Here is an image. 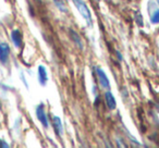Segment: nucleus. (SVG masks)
I'll return each mask as SVG.
<instances>
[{"label":"nucleus","instance_id":"1","mask_svg":"<svg viewBox=\"0 0 159 148\" xmlns=\"http://www.w3.org/2000/svg\"><path fill=\"white\" fill-rule=\"evenodd\" d=\"M72 1L75 7H76V9L79 10L80 14L85 19L87 24H89V26H92V24H93V22H92V14H91V11H89V7L86 6V3H85L83 0H72Z\"/></svg>","mask_w":159,"mask_h":148},{"label":"nucleus","instance_id":"5","mask_svg":"<svg viewBox=\"0 0 159 148\" xmlns=\"http://www.w3.org/2000/svg\"><path fill=\"white\" fill-rule=\"evenodd\" d=\"M37 75H38V81H39L40 85L45 86L47 84V81H48V75H47V70L44 65H39L38 66V71H37Z\"/></svg>","mask_w":159,"mask_h":148},{"label":"nucleus","instance_id":"12","mask_svg":"<svg viewBox=\"0 0 159 148\" xmlns=\"http://www.w3.org/2000/svg\"><path fill=\"white\" fill-rule=\"evenodd\" d=\"M135 20H136V23L139 25V26H143V25H144L143 18H142V16H141V13H139V12H136V14H135Z\"/></svg>","mask_w":159,"mask_h":148},{"label":"nucleus","instance_id":"4","mask_svg":"<svg viewBox=\"0 0 159 148\" xmlns=\"http://www.w3.org/2000/svg\"><path fill=\"white\" fill-rule=\"evenodd\" d=\"M9 53H10L9 45L7 43H1L0 44V62L7 63L8 59H9Z\"/></svg>","mask_w":159,"mask_h":148},{"label":"nucleus","instance_id":"11","mask_svg":"<svg viewBox=\"0 0 159 148\" xmlns=\"http://www.w3.org/2000/svg\"><path fill=\"white\" fill-rule=\"evenodd\" d=\"M55 2L61 11H63V12L66 11V0H55Z\"/></svg>","mask_w":159,"mask_h":148},{"label":"nucleus","instance_id":"7","mask_svg":"<svg viewBox=\"0 0 159 148\" xmlns=\"http://www.w3.org/2000/svg\"><path fill=\"white\" fill-rule=\"evenodd\" d=\"M105 100H106L107 107H108L110 110L116 109V107H117V102H116V99H115V97H113L112 93H111L109 89L105 93Z\"/></svg>","mask_w":159,"mask_h":148},{"label":"nucleus","instance_id":"8","mask_svg":"<svg viewBox=\"0 0 159 148\" xmlns=\"http://www.w3.org/2000/svg\"><path fill=\"white\" fill-rule=\"evenodd\" d=\"M11 39L13 45L16 48H20L21 45H22V34L19 29H14L11 33Z\"/></svg>","mask_w":159,"mask_h":148},{"label":"nucleus","instance_id":"2","mask_svg":"<svg viewBox=\"0 0 159 148\" xmlns=\"http://www.w3.org/2000/svg\"><path fill=\"white\" fill-rule=\"evenodd\" d=\"M36 117H37V119L39 120V122L45 128H48L49 121H48V118H47L46 112H45L44 105L43 104H40L39 106H37V108H36Z\"/></svg>","mask_w":159,"mask_h":148},{"label":"nucleus","instance_id":"10","mask_svg":"<svg viewBox=\"0 0 159 148\" xmlns=\"http://www.w3.org/2000/svg\"><path fill=\"white\" fill-rule=\"evenodd\" d=\"M149 16H150V22H152V24H158L159 23V8L158 9H155L152 12H150Z\"/></svg>","mask_w":159,"mask_h":148},{"label":"nucleus","instance_id":"3","mask_svg":"<svg viewBox=\"0 0 159 148\" xmlns=\"http://www.w3.org/2000/svg\"><path fill=\"white\" fill-rule=\"evenodd\" d=\"M96 75L99 81V84L102 85L104 88L110 89V82H109V78H107L106 73L102 70L100 68H96Z\"/></svg>","mask_w":159,"mask_h":148},{"label":"nucleus","instance_id":"6","mask_svg":"<svg viewBox=\"0 0 159 148\" xmlns=\"http://www.w3.org/2000/svg\"><path fill=\"white\" fill-rule=\"evenodd\" d=\"M70 36H71V38H72L73 43L75 44V46H76L80 50H84V44H83V40H82V38H81V36L75 31H73V29H70Z\"/></svg>","mask_w":159,"mask_h":148},{"label":"nucleus","instance_id":"9","mask_svg":"<svg viewBox=\"0 0 159 148\" xmlns=\"http://www.w3.org/2000/svg\"><path fill=\"white\" fill-rule=\"evenodd\" d=\"M52 124H53V128H55L56 133H57L59 136H62V134H63V126H62V122H61V120H60V118L55 115V117L52 118Z\"/></svg>","mask_w":159,"mask_h":148}]
</instances>
